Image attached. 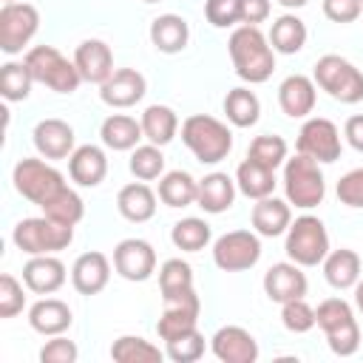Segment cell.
<instances>
[{
    "instance_id": "cell-47",
    "label": "cell",
    "mask_w": 363,
    "mask_h": 363,
    "mask_svg": "<svg viewBox=\"0 0 363 363\" xmlns=\"http://www.w3.org/2000/svg\"><path fill=\"white\" fill-rule=\"evenodd\" d=\"M335 193H337L340 204L363 210V167H354V170H349L346 176H340Z\"/></svg>"
},
{
    "instance_id": "cell-54",
    "label": "cell",
    "mask_w": 363,
    "mask_h": 363,
    "mask_svg": "<svg viewBox=\"0 0 363 363\" xmlns=\"http://www.w3.org/2000/svg\"><path fill=\"white\" fill-rule=\"evenodd\" d=\"M142 3H162V0H142Z\"/></svg>"
},
{
    "instance_id": "cell-44",
    "label": "cell",
    "mask_w": 363,
    "mask_h": 363,
    "mask_svg": "<svg viewBox=\"0 0 363 363\" xmlns=\"http://www.w3.org/2000/svg\"><path fill=\"white\" fill-rule=\"evenodd\" d=\"M281 323L295 332V335H303L309 329L318 326V318H315V309L303 301V298H295V301H286L281 303Z\"/></svg>"
},
{
    "instance_id": "cell-26",
    "label": "cell",
    "mask_w": 363,
    "mask_h": 363,
    "mask_svg": "<svg viewBox=\"0 0 363 363\" xmlns=\"http://www.w3.org/2000/svg\"><path fill=\"white\" fill-rule=\"evenodd\" d=\"M116 210L133 224L150 221L156 216V193L145 182H130L116 193Z\"/></svg>"
},
{
    "instance_id": "cell-23",
    "label": "cell",
    "mask_w": 363,
    "mask_h": 363,
    "mask_svg": "<svg viewBox=\"0 0 363 363\" xmlns=\"http://www.w3.org/2000/svg\"><path fill=\"white\" fill-rule=\"evenodd\" d=\"M68 176L79 187H96L108 176V156L96 145H82L68 156Z\"/></svg>"
},
{
    "instance_id": "cell-10",
    "label": "cell",
    "mask_w": 363,
    "mask_h": 363,
    "mask_svg": "<svg viewBox=\"0 0 363 363\" xmlns=\"http://www.w3.org/2000/svg\"><path fill=\"white\" fill-rule=\"evenodd\" d=\"M37 28H40V11L31 3H26V0L3 3V9H0V51L9 57L20 54L31 43Z\"/></svg>"
},
{
    "instance_id": "cell-17",
    "label": "cell",
    "mask_w": 363,
    "mask_h": 363,
    "mask_svg": "<svg viewBox=\"0 0 363 363\" xmlns=\"http://www.w3.org/2000/svg\"><path fill=\"white\" fill-rule=\"evenodd\" d=\"M210 349L221 363H255L258 343L244 326H221L210 337Z\"/></svg>"
},
{
    "instance_id": "cell-2",
    "label": "cell",
    "mask_w": 363,
    "mask_h": 363,
    "mask_svg": "<svg viewBox=\"0 0 363 363\" xmlns=\"http://www.w3.org/2000/svg\"><path fill=\"white\" fill-rule=\"evenodd\" d=\"M182 142L190 147V153L201 164H218L233 150V133L230 128L210 116V113H193L182 122Z\"/></svg>"
},
{
    "instance_id": "cell-41",
    "label": "cell",
    "mask_w": 363,
    "mask_h": 363,
    "mask_svg": "<svg viewBox=\"0 0 363 363\" xmlns=\"http://www.w3.org/2000/svg\"><path fill=\"white\" fill-rule=\"evenodd\" d=\"M247 159H252V162H258V164H264L269 170H278L286 162V142H284V136H278V133L255 136L250 142Z\"/></svg>"
},
{
    "instance_id": "cell-20",
    "label": "cell",
    "mask_w": 363,
    "mask_h": 363,
    "mask_svg": "<svg viewBox=\"0 0 363 363\" xmlns=\"http://www.w3.org/2000/svg\"><path fill=\"white\" fill-rule=\"evenodd\" d=\"M315 99H318V85L303 74H292L278 85V105L292 119H306L315 111Z\"/></svg>"
},
{
    "instance_id": "cell-40",
    "label": "cell",
    "mask_w": 363,
    "mask_h": 363,
    "mask_svg": "<svg viewBox=\"0 0 363 363\" xmlns=\"http://www.w3.org/2000/svg\"><path fill=\"white\" fill-rule=\"evenodd\" d=\"M130 173L139 179V182H150V179H159L164 176V156H162V147L147 142V145H136L130 150V162H128Z\"/></svg>"
},
{
    "instance_id": "cell-7",
    "label": "cell",
    "mask_w": 363,
    "mask_h": 363,
    "mask_svg": "<svg viewBox=\"0 0 363 363\" xmlns=\"http://www.w3.org/2000/svg\"><path fill=\"white\" fill-rule=\"evenodd\" d=\"M312 79L320 91H326L332 99L343 105H354L363 99V74L340 54H323L315 62Z\"/></svg>"
},
{
    "instance_id": "cell-55",
    "label": "cell",
    "mask_w": 363,
    "mask_h": 363,
    "mask_svg": "<svg viewBox=\"0 0 363 363\" xmlns=\"http://www.w3.org/2000/svg\"><path fill=\"white\" fill-rule=\"evenodd\" d=\"M6 3H20V0H6Z\"/></svg>"
},
{
    "instance_id": "cell-45",
    "label": "cell",
    "mask_w": 363,
    "mask_h": 363,
    "mask_svg": "<svg viewBox=\"0 0 363 363\" xmlns=\"http://www.w3.org/2000/svg\"><path fill=\"white\" fill-rule=\"evenodd\" d=\"M23 306H26L23 284L11 272H3L0 275V318H14L23 312Z\"/></svg>"
},
{
    "instance_id": "cell-53",
    "label": "cell",
    "mask_w": 363,
    "mask_h": 363,
    "mask_svg": "<svg viewBox=\"0 0 363 363\" xmlns=\"http://www.w3.org/2000/svg\"><path fill=\"white\" fill-rule=\"evenodd\" d=\"M284 9H301V6H306L309 0H278Z\"/></svg>"
},
{
    "instance_id": "cell-32",
    "label": "cell",
    "mask_w": 363,
    "mask_h": 363,
    "mask_svg": "<svg viewBox=\"0 0 363 363\" xmlns=\"http://www.w3.org/2000/svg\"><path fill=\"white\" fill-rule=\"evenodd\" d=\"M139 122H142L145 139L159 145V147L173 142V136L179 130V116H176V111L170 105H147Z\"/></svg>"
},
{
    "instance_id": "cell-29",
    "label": "cell",
    "mask_w": 363,
    "mask_h": 363,
    "mask_svg": "<svg viewBox=\"0 0 363 363\" xmlns=\"http://www.w3.org/2000/svg\"><path fill=\"white\" fill-rule=\"evenodd\" d=\"M99 136H102V145L111 150H133L139 145V139H145V130H142L139 119H133L128 113H111L102 122Z\"/></svg>"
},
{
    "instance_id": "cell-42",
    "label": "cell",
    "mask_w": 363,
    "mask_h": 363,
    "mask_svg": "<svg viewBox=\"0 0 363 363\" xmlns=\"http://www.w3.org/2000/svg\"><path fill=\"white\" fill-rule=\"evenodd\" d=\"M159 289H162V298L184 292V289H193V269H190V264L182 261V258H167L159 267Z\"/></svg>"
},
{
    "instance_id": "cell-38",
    "label": "cell",
    "mask_w": 363,
    "mask_h": 363,
    "mask_svg": "<svg viewBox=\"0 0 363 363\" xmlns=\"http://www.w3.org/2000/svg\"><path fill=\"white\" fill-rule=\"evenodd\" d=\"M43 216H48V218H54L60 224L77 227L82 221V216H85V204H82V199L71 187H62L54 199H48L43 204Z\"/></svg>"
},
{
    "instance_id": "cell-19",
    "label": "cell",
    "mask_w": 363,
    "mask_h": 363,
    "mask_svg": "<svg viewBox=\"0 0 363 363\" xmlns=\"http://www.w3.org/2000/svg\"><path fill=\"white\" fill-rule=\"evenodd\" d=\"M34 147H37V153L43 156V159H68L77 147H74V128L68 125V122H62V119H57V116H51V119H43V122H37V128H34Z\"/></svg>"
},
{
    "instance_id": "cell-1",
    "label": "cell",
    "mask_w": 363,
    "mask_h": 363,
    "mask_svg": "<svg viewBox=\"0 0 363 363\" xmlns=\"http://www.w3.org/2000/svg\"><path fill=\"white\" fill-rule=\"evenodd\" d=\"M227 51L235 74L250 85L267 82L275 71V51L269 45V37H264L258 26H238L230 34Z\"/></svg>"
},
{
    "instance_id": "cell-25",
    "label": "cell",
    "mask_w": 363,
    "mask_h": 363,
    "mask_svg": "<svg viewBox=\"0 0 363 363\" xmlns=\"http://www.w3.org/2000/svg\"><path fill=\"white\" fill-rule=\"evenodd\" d=\"M235 179H230L227 173L216 170V173H207L201 182H199V196H196V204L204 210V213H224L233 207L235 201Z\"/></svg>"
},
{
    "instance_id": "cell-34",
    "label": "cell",
    "mask_w": 363,
    "mask_h": 363,
    "mask_svg": "<svg viewBox=\"0 0 363 363\" xmlns=\"http://www.w3.org/2000/svg\"><path fill=\"white\" fill-rule=\"evenodd\" d=\"M199 196V182L187 170H170L159 179V199L167 207H187Z\"/></svg>"
},
{
    "instance_id": "cell-50",
    "label": "cell",
    "mask_w": 363,
    "mask_h": 363,
    "mask_svg": "<svg viewBox=\"0 0 363 363\" xmlns=\"http://www.w3.org/2000/svg\"><path fill=\"white\" fill-rule=\"evenodd\" d=\"M269 0H241V26H258L269 17Z\"/></svg>"
},
{
    "instance_id": "cell-14",
    "label": "cell",
    "mask_w": 363,
    "mask_h": 363,
    "mask_svg": "<svg viewBox=\"0 0 363 363\" xmlns=\"http://www.w3.org/2000/svg\"><path fill=\"white\" fill-rule=\"evenodd\" d=\"M113 269L125 281H147L156 272V250L145 238H125L113 247Z\"/></svg>"
},
{
    "instance_id": "cell-24",
    "label": "cell",
    "mask_w": 363,
    "mask_h": 363,
    "mask_svg": "<svg viewBox=\"0 0 363 363\" xmlns=\"http://www.w3.org/2000/svg\"><path fill=\"white\" fill-rule=\"evenodd\" d=\"M74 315H71V306L60 298H43L37 301L31 309H28V323L34 332L45 335V337H54V335H62L68 326H71Z\"/></svg>"
},
{
    "instance_id": "cell-51",
    "label": "cell",
    "mask_w": 363,
    "mask_h": 363,
    "mask_svg": "<svg viewBox=\"0 0 363 363\" xmlns=\"http://www.w3.org/2000/svg\"><path fill=\"white\" fill-rule=\"evenodd\" d=\"M343 136H346V142H349L354 150L363 153V113H354V116L346 119V125H343Z\"/></svg>"
},
{
    "instance_id": "cell-12",
    "label": "cell",
    "mask_w": 363,
    "mask_h": 363,
    "mask_svg": "<svg viewBox=\"0 0 363 363\" xmlns=\"http://www.w3.org/2000/svg\"><path fill=\"white\" fill-rule=\"evenodd\" d=\"M298 153L315 159L318 164H332L340 159V130L326 116H309L298 130Z\"/></svg>"
},
{
    "instance_id": "cell-16",
    "label": "cell",
    "mask_w": 363,
    "mask_h": 363,
    "mask_svg": "<svg viewBox=\"0 0 363 363\" xmlns=\"http://www.w3.org/2000/svg\"><path fill=\"white\" fill-rule=\"evenodd\" d=\"M306 286H309L306 284V275L301 272V264H295V261L272 264L264 272V292L275 303H286V301L303 298L306 295Z\"/></svg>"
},
{
    "instance_id": "cell-13",
    "label": "cell",
    "mask_w": 363,
    "mask_h": 363,
    "mask_svg": "<svg viewBox=\"0 0 363 363\" xmlns=\"http://www.w3.org/2000/svg\"><path fill=\"white\" fill-rule=\"evenodd\" d=\"M164 301V309H162V318L156 323V332L159 337L167 343L190 329H196L199 323V312H201V301L196 295V289H184V292H176V295H167L162 298Z\"/></svg>"
},
{
    "instance_id": "cell-22",
    "label": "cell",
    "mask_w": 363,
    "mask_h": 363,
    "mask_svg": "<svg viewBox=\"0 0 363 363\" xmlns=\"http://www.w3.org/2000/svg\"><path fill=\"white\" fill-rule=\"evenodd\" d=\"M65 278V264L57 255H31L23 267V284L37 295H54Z\"/></svg>"
},
{
    "instance_id": "cell-43",
    "label": "cell",
    "mask_w": 363,
    "mask_h": 363,
    "mask_svg": "<svg viewBox=\"0 0 363 363\" xmlns=\"http://www.w3.org/2000/svg\"><path fill=\"white\" fill-rule=\"evenodd\" d=\"M164 354L173 360V363H196L201 354H204V335L199 329H190L173 340H167V349Z\"/></svg>"
},
{
    "instance_id": "cell-28",
    "label": "cell",
    "mask_w": 363,
    "mask_h": 363,
    "mask_svg": "<svg viewBox=\"0 0 363 363\" xmlns=\"http://www.w3.org/2000/svg\"><path fill=\"white\" fill-rule=\"evenodd\" d=\"M292 224V210H289V201H281L275 196H267V199H258L255 207H252V227L258 235L264 238H275L281 233H286Z\"/></svg>"
},
{
    "instance_id": "cell-6",
    "label": "cell",
    "mask_w": 363,
    "mask_h": 363,
    "mask_svg": "<svg viewBox=\"0 0 363 363\" xmlns=\"http://www.w3.org/2000/svg\"><path fill=\"white\" fill-rule=\"evenodd\" d=\"M11 241L26 255H54L74 241V227L60 224L48 216H34V218L17 221Z\"/></svg>"
},
{
    "instance_id": "cell-48",
    "label": "cell",
    "mask_w": 363,
    "mask_h": 363,
    "mask_svg": "<svg viewBox=\"0 0 363 363\" xmlns=\"http://www.w3.org/2000/svg\"><path fill=\"white\" fill-rule=\"evenodd\" d=\"M79 357V349L74 340L62 337V335H54L43 349H40V360L43 363H77Z\"/></svg>"
},
{
    "instance_id": "cell-8",
    "label": "cell",
    "mask_w": 363,
    "mask_h": 363,
    "mask_svg": "<svg viewBox=\"0 0 363 363\" xmlns=\"http://www.w3.org/2000/svg\"><path fill=\"white\" fill-rule=\"evenodd\" d=\"M289 261L301 267H318L329 255V233L318 216H301L289 224L286 230V244H284Z\"/></svg>"
},
{
    "instance_id": "cell-46",
    "label": "cell",
    "mask_w": 363,
    "mask_h": 363,
    "mask_svg": "<svg viewBox=\"0 0 363 363\" xmlns=\"http://www.w3.org/2000/svg\"><path fill=\"white\" fill-rule=\"evenodd\" d=\"M204 17L216 28H230V26L241 23V0H207Z\"/></svg>"
},
{
    "instance_id": "cell-37",
    "label": "cell",
    "mask_w": 363,
    "mask_h": 363,
    "mask_svg": "<svg viewBox=\"0 0 363 363\" xmlns=\"http://www.w3.org/2000/svg\"><path fill=\"white\" fill-rule=\"evenodd\" d=\"M210 238H213L210 224H207L204 218H193V216L176 221L173 230H170L173 247H176V250H184V252H199V250H204V247L210 244Z\"/></svg>"
},
{
    "instance_id": "cell-49",
    "label": "cell",
    "mask_w": 363,
    "mask_h": 363,
    "mask_svg": "<svg viewBox=\"0 0 363 363\" xmlns=\"http://www.w3.org/2000/svg\"><path fill=\"white\" fill-rule=\"evenodd\" d=\"M323 14L332 23H354L363 14V0H323Z\"/></svg>"
},
{
    "instance_id": "cell-9",
    "label": "cell",
    "mask_w": 363,
    "mask_h": 363,
    "mask_svg": "<svg viewBox=\"0 0 363 363\" xmlns=\"http://www.w3.org/2000/svg\"><path fill=\"white\" fill-rule=\"evenodd\" d=\"M11 182H14V190L37 207H43L48 199H54L62 187H68L62 173L54 164H48L45 159H20L14 164Z\"/></svg>"
},
{
    "instance_id": "cell-5",
    "label": "cell",
    "mask_w": 363,
    "mask_h": 363,
    "mask_svg": "<svg viewBox=\"0 0 363 363\" xmlns=\"http://www.w3.org/2000/svg\"><path fill=\"white\" fill-rule=\"evenodd\" d=\"M284 193H286V201L301 210L318 207L326 196V179L318 162L303 153H295L292 159H286L284 162Z\"/></svg>"
},
{
    "instance_id": "cell-52",
    "label": "cell",
    "mask_w": 363,
    "mask_h": 363,
    "mask_svg": "<svg viewBox=\"0 0 363 363\" xmlns=\"http://www.w3.org/2000/svg\"><path fill=\"white\" fill-rule=\"evenodd\" d=\"M354 306L363 312V281H357V284H354Z\"/></svg>"
},
{
    "instance_id": "cell-11",
    "label": "cell",
    "mask_w": 363,
    "mask_h": 363,
    "mask_svg": "<svg viewBox=\"0 0 363 363\" xmlns=\"http://www.w3.org/2000/svg\"><path fill=\"white\" fill-rule=\"evenodd\" d=\"M261 258V238L250 230H230L213 244V264L224 272L252 269Z\"/></svg>"
},
{
    "instance_id": "cell-33",
    "label": "cell",
    "mask_w": 363,
    "mask_h": 363,
    "mask_svg": "<svg viewBox=\"0 0 363 363\" xmlns=\"http://www.w3.org/2000/svg\"><path fill=\"white\" fill-rule=\"evenodd\" d=\"M269 45L278 54H298L306 45V23L295 14H281L269 28Z\"/></svg>"
},
{
    "instance_id": "cell-18",
    "label": "cell",
    "mask_w": 363,
    "mask_h": 363,
    "mask_svg": "<svg viewBox=\"0 0 363 363\" xmlns=\"http://www.w3.org/2000/svg\"><path fill=\"white\" fill-rule=\"evenodd\" d=\"M145 91H147V82L136 68H116L99 85V96L111 108H133L145 96Z\"/></svg>"
},
{
    "instance_id": "cell-30",
    "label": "cell",
    "mask_w": 363,
    "mask_h": 363,
    "mask_svg": "<svg viewBox=\"0 0 363 363\" xmlns=\"http://www.w3.org/2000/svg\"><path fill=\"white\" fill-rule=\"evenodd\" d=\"M323 278L335 289H352L360 281V255L349 247L329 250V255L323 258Z\"/></svg>"
},
{
    "instance_id": "cell-4",
    "label": "cell",
    "mask_w": 363,
    "mask_h": 363,
    "mask_svg": "<svg viewBox=\"0 0 363 363\" xmlns=\"http://www.w3.org/2000/svg\"><path fill=\"white\" fill-rule=\"evenodd\" d=\"M23 62L28 65L34 82H40V85H45V88H51L57 94H74L79 88V82H82L74 60L62 57L54 45H34V48H28Z\"/></svg>"
},
{
    "instance_id": "cell-3",
    "label": "cell",
    "mask_w": 363,
    "mask_h": 363,
    "mask_svg": "<svg viewBox=\"0 0 363 363\" xmlns=\"http://www.w3.org/2000/svg\"><path fill=\"white\" fill-rule=\"evenodd\" d=\"M315 318H318V326L323 329L326 343H329V349L335 354L349 357V354H354L360 349V326L354 320L352 306L343 298L320 301L318 309H315Z\"/></svg>"
},
{
    "instance_id": "cell-35",
    "label": "cell",
    "mask_w": 363,
    "mask_h": 363,
    "mask_svg": "<svg viewBox=\"0 0 363 363\" xmlns=\"http://www.w3.org/2000/svg\"><path fill=\"white\" fill-rule=\"evenodd\" d=\"M111 357L116 363H159L164 357V352L139 335H122L113 340Z\"/></svg>"
},
{
    "instance_id": "cell-21",
    "label": "cell",
    "mask_w": 363,
    "mask_h": 363,
    "mask_svg": "<svg viewBox=\"0 0 363 363\" xmlns=\"http://www.w3.org/2000/svg\"><path fill=\"white\" fill-rule=\"evenodd\" d=\"M111 281V261L105 252H82L71 267V284L79 295H96Z\"/></svg>"
},
{
    "instance_id": "cell-15",
    "label": "cell",
    "mask_w": 363,
    "mask_h": 363,
    "mask_svg": "<svg viewBox=\"0 0 363 363\" xmlns=\"http://www.w3.org/2000/svg\"><path fill=\"white\" fill-rule=\"evenodd\" d=\"M74 65L82 77V82L102 85L116 68H113V51L105 40H82L74 51Z\"/></svg>"
},
{
    "instance_id": "cell-39",
    "label": "cell",
    "mask_w": 363,
    "mask_h": 363,
    "mask_svg": "<svg viewBox=\"0 0 363 363\" xmlns=\"http://www.w3.org/2000/svg\"><path fill=\"white\" fill-rule=\"evenodd\" d=\"M34 77L26 62H6L0 68V94L6 102H23L31 94Z\"/></svg>"
},
{
    "instance_id": "cell-31",
    "label": "cell",
    "mask_w": 363,
    "mask_h": 363,
    "mask_svg": "<svg viewBox=\"0 0 363 363\" xmlns=\"http://www.w3.org/2000/svg\"><path fill=\"white\" fill-rule=\"evenodd\" d=\"M235 187L252 201L267 199L275 190V170H269V167H264L252 159H244L235 170Z\"/></svg>"
},
{
    "instance_id": "cell-27",
    "label": "cell",
    "mask_w": 363,
    "mask_h": 363,
    "mask_svg": "<svg viewBox=\"0 0 363 363\" xmlns=\"http://www.w3.org/2000/svg\"><path fill=\"white\" fill-rule=\"evenodd\" d=\"M190 40V26L179 14H159L150 23V43L162 54H179L187 48Z\"/></svg>"
},
{
    "instance_id": "cell-36",
    "label": "cell",
    "mask_w": 363,
    "mask_h": 363,
    "mask_svg": "<svg viewBox=\"0 0 363 363\" xmlns=\"http://www.w3.org/2000/svg\"><path fill=\"white\" fill-rule=\"evenodd\" d=\"M224 113L235 128H250L261 116V102L250 88H233L224 96Z\"/></svg>"
}]
</instances>
